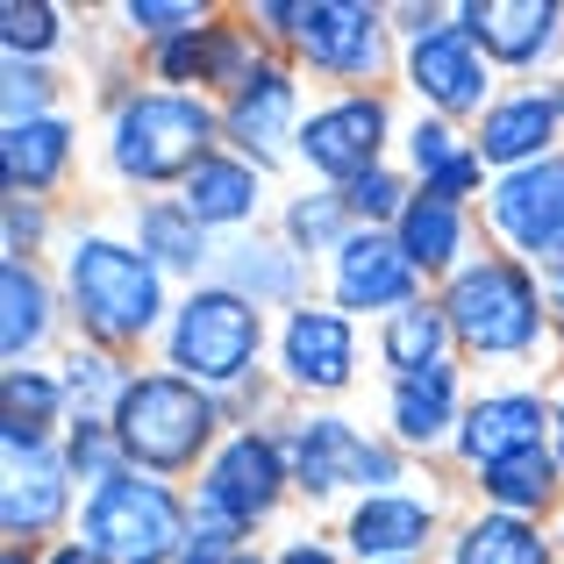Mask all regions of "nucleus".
Listing matches in <instances>:
<instances>
[{"mask_svg":"<svg viewBox=\"0 0 564 564\" xmlns=\"http://www.w3.org/2000/svg\"><path fill=\"white\" fill-rule=\"evenodd\" d=\"M65 315L94 350H137L172 322L165 307V272L122 236H79L65 250Z\"/></svg>","mask_w":564,"mask_h":564,"instance_id":"obj_1","label":"nucleus"},{"mask_svg":"<svg viewBox=\"0 0 564 564\" xmlns=\"http://www.w3.org/2000/svg\"><path fill=\"white\" fill-rule=\"evenodd\" d=\"M443 315H451V336L465 358L486 365H514V358H536L543 336H551V301H543V279L536 264L508 258H471L465 272L443 279Z\"/></svg>","mask_w":564,"mask_h":564,"instance_id":"obj_2","label":"nucleus"},{"mask_svg":"<svg viewBox=\"0 0 564 564\" xmlns=\"http://www.w3.org/2000/svg\"><path fill=\"white\" fill-rule=\"evenodd\" d=\"M221 108H207L200 94H172V86H143V94L115 100L108 122V165L129 186H186V172L200 158H215Z\"/></svg>","mask_w":564,"mask_h":564,"instance_id":"obj_3","label":"nucleus"},{"mask_svg":"<svg viewBox=\"0 0 564 564\" xmlns=\"http://www.w3.org/2000/svg\"><path fill=\"white\" fill-rule=\"evenodd\" d=\"M258 36H279L307 72L344 79V94H372L393 51V14L365 0H258L250 8Z\"/></svg>","mask_w":564,"mask_h":564,"instance_id":"obj_4","label":"nucleus"},{"mask_svg":"<svg viewBox=\"0 0 564 564\" xmlns=\"http://www.w3.org/2000/svg\"><path fill=\"white\" fill-rule=\"evenodd\" d=\"M215 429H221V400L180 372H137V386L115 408V436H122L129 465L151 471V479H180V471L207 465L221 451Z\"/></svg>","mask_w":564,"mask_h":564,"instance_id":"obj_5","label":"nucleus"},{"mask_svg":"<svg viewBox=\"0 0 564 564\" xmlns=\"http://www.w3.org/2000/svg\"><path fill=\"white\" fill-rule=\"evenodd\" d=\"M264 358V315L229 286H193L165 322V365L207 393H236V386L258 379Z\"/></svg>","mask_w":564,"mask_h":564,"instance_id":"obj_6","label":"nucleus"},{"mask_svg":"<svg viewBox=\"0 0 564 564\" xmlns=\"http://www.w3.org/2000/svg\"><path fill=\"white\" fill-rule=\"evenodd\" d=\"M186 500L151 471H129L115 486H94L79 500V543H94L108 564H180L186 551Z\"/></svg>","mask_w":564,"mask_h":564,"instance_id":"obj_7","label":"nucleus"},{"mask_svg":"<svg viewBox=\"0 0 564 564\" xmlns=\"http://www.w3.org/2000/svg\"><path fill=\"white\" fill-rule=\"evenodd\" d=\"M286 471L301 494L329 500V494H393L400 486V451L393 443H372L358 422L344 414H293L286 422Z\"/></svg>","mask_w":564,"mask_h":564,"instance_id":"obj_8","label":"nucleus"},{"mask_svg":"<svg viewBox=\"0 0 564 564\" xmlns=\"http://www.w3.org/2000/svg\"><path fill=\"white\" fill-rule=\"evenodd\" d=\"M386 137H393V108H386L379 94H336V100H322V108H307L293 151L329 186H350V180H365V172L386 165Z\"/></svg>","mask_w":564,"mask_h":564,"instance_id":"obj_9","label":"nucleus"},{"mask_svg":"<svg viewBox=\"0 0 564 564\" xmlns=\"http://www.w3.org/2000/svg\"><path fill=\"white\" fill-rule=\"evenodd\" d=\"M293 471H286V443L264 436V429H236V436H221V451L200 465V494L215 514H229L236 529H258L264 514L286 500Z\"/></svg>","mask_w":564,"mask_h":564,"instance_id":"obj_10","label":"nucleus"},{"mask_svg":"<svg viewBox=\"0 0 564 564\" xmlns=\"http://www.w3.org/2000/svg\"><path fill=\"white\" fill-rule=\"evenodd\" d=\"M400 72H408V94L422 100L436 122H465V115L494 108V57L457 22H443V29H429L422 43H408Z\"/></svg>","mask_w":564,"mask_h":564,"instance_id":"obj_11","label":"nucleus"},{"mask_svg":"<svg viewBox=\"0 0 564 564\" xmlns=\"http://www.w3.org/2000/svg\"><path fill=\"white\" fill-rule=\"evenodd\" d=\"M486 229L508 243V258L543 264L564 250V151L543 158V165L500 172L486 186Z\"/></svg>","mask_w":564,"mask_h":564,"instance_id":"obj_12","label":"nucleus"},{"mask_svg":"<svg viewBox=\"0 0 564 564\" xmlns=\"http://www.w3.org/2000/svg\"><path fill=\"white\" fill-rule=\"evenodd\" d=\"M301 72L286 65V57H264L258 72H250V86H236L229 100H221V137H229L236 158H250V165H272V158H286V143H301Z\"/></svg>","mask_w":564,"mask_h":564,"instance_id":"obj_13","label":"nucleus"},{"mask_svg":"<svg viewBox=\"0 0 564 564\" xmlns=\"http://www.w3.org/2000/svg\"><path fill=\"white\" fill-rule=\"evenodd\" d=\"M279 379L293 393H315V400L344 393L358 379V322L344 307H322V301L286 307V322H279Z\"/></svg>","mask_w":564,"mask_h":564,"instance_id":"obj_14","label":"nucleus"},{"mask_svg":"<svg viewBox=\"0 0 564 564\" xmlns=\"http://www.w3.org/2000/svg\"><path fill=\"white\" fill-rule=\"evenodd\" d=\"M329 293L336 307H344L350 322L358 315H400V307L422 301V272L408 264V250H400L393 229H358L344 250L329 258Z\"/></svg>","mask_w":564,"mask_h":564,"instance_id":"obj_15","label":"nucleus"},{"mask_svg":"<svg viewBox=\"0 0 564 564\" xmlns=\"http://www.w3.org/2000/svg\"><path fill=\"white\" fill-rule=\"evenodd\" d=\"M557 137H564V94L557 86H508V94H494V108L479 115V129H471V143H479L486 172H522V165H543V158H557Z\"/></svg>","mask_w":564,"mask_h":564,"instance_id":"obj_16","label":"nucleus"},{"mask_svg":"<svg viewBox=\"0 0 564 564\" xmlns=\"http://www.w3.org/2000/svg\"><path fill=\"white\" fill-rule=\"evenodd\" d=\"M451 22L508 72H536L564 51V0H465Z\"/></svg>","mask_w":564,"mask_h":564,"instance_id":"obj_17","label":"nucleus"},{"mask_svg":"<svg viewBox=\"0 0 564 564\" xmlns=\"http://www.w3.org/2000/svg\"><path fill=\"white\" fill-rule=\"evenodd\" d=\"M551 429H557V400L522 393V386H494V393H479L465 408V422H457V457H465L471 471H494L522 451H543Z\"/></svg>","mask_w":564,"mask_h":564,"instance_id":"obj_18","label":"nucleus"},{"mask_svg":"<svg viewBox=\"0 0 564 564\" xmlns=\"http://www.w3.org/2000/svg\"><path fill=\"white\" fill-rule=\"evenodd\" d=\"M344 543H350V557H365V564H414L436 543V494H408V486L365 494L358 508L344 514Z\"/></svg>","mask_w":564,"mask_h":564,"instance_id":"obj_19","label":"nucleus"},{"mask_svg":"<svg viewBox=\"0 0 564 564\" xmlns=\"http://www.w3.org/2000/svg\"><path fill=\"white\" fill-rule=\"evenodd\" d=\"M72 508V465H65V443L36 457H8V479H0V529L8 543H43Z\"/></svg>","mask_w":564,"mask_h":564,"instance_id":"obj_20","label":"nucleus"},{"mask_svg":"<svg viewBox=\"0 0 564 564\" xmlns=\"http://www.w3.org/2000/svg\"><path fill=\"white\" fill-rule=\"evenodd\" d=\"M172 200H180L200 229H243L264 207V165H250V158H236V151H215L186 172V186L172 193Z\"/></svg>","mask_w":564,"mask_h":564,"instance_id":"obj_21","label":"nucleus"},{"mask_svg":"<svg viewBox=\"0 0 564 564\" xmlns=\"http://www.w3.org/2000/svg\"><path fill=\"white\" fill-rule=\"evenodd\" d=\"M408 165H414V180H422V193L457 200V207H471V193L494 186V180H486L479 143H471L457 122H436V115H422V122L408 129Z\"/></svg>","mask_w":564,"mask_h":564,"instance_id":"obj_22","label":"nucleus"},{"mask_svg":"<svg viewBox=\"0 0 564 564\" xmlns=\"http://www.w3.org/2000/svg\"><path fill=\"white\" fill-rule=\"evenodd\" d=\"M386 422H393V443H408V451L457 443V422H465V408H457V365L393 379V393H386Z\"/></svg>","mask_w":564,"mask_h":564,"instance_id":"obj_23","label":"nucleus"},{"mask_svg":"<svg viewBox=\"0 0 564 564\" xmlns=\"http://www.w3.org/2000/svg\"><path fill=\"white\" fill-rule=\"evenodd\" d=\"M51 322H57L51 279L29 258H0V358H8V372H22L51 344Z\"/></svg>","mask_w":564,"mask_h":564,"instance_id":"obj_24","label":"nucleus"},{"mask_svg":"<svg viewBox=\"0 0 564 564\" xmlns=\"http://www.w3.org/2000/svg\"><path fill=\"white\" fill-rule=\"evenodd\" d=\"M393 236H400V250H408V264L422 279H451V272H465V250H471V215L457 200H436V193H414L408 200V215L393 221Z\"/></svg>","mask_w":564,"mask_h":564,"instance_id":"obj_25","label":"nucleus"},{"mask_svg":"<svg viewBox=\"0 0 564 564\" xmlns=\"http://www.w3.org/2000/svg\"><path fill=\"white\" fill-rule=\"evenodd\" d=\"M0 165H8L14 200H43V193L72 172V122L65 115H43V122L0 129Z\"/></svg>","mask_w":564,"mask_h":564,"instance_id":"obj_26","label":"nucleus"},{"mask_svg":"<svg viewBox=\"0 0 564 564\" xmlns=\"http://www.w3.org/2000/svg\"><path fill=\"white\" fill-rule=\"evenodd\" d=\"M451 350H457V336H451L443 301H414V307H400V315L379 322V358L393 365V379L436 372V365H451Z\"/></svg>","mask_w":564,"mask_h":564,"instance_id":"obj_27","label":"nucleus"},{"mask_svg":"<svg viewBox=\"0 0 564 564\" xmlns=\"http://www.w3.org/2000/svg\"><path fill=\"white\" fill-rule=\"evenodd\" d=\"M479 494H486V508H494V514H522V522H543V514L557 508V494H564L557 451L543 443V451H522V457H508V465L479 471Z\"/></svg>","mask_w":564,"mask_h":564,"instance_id":"obj_28","label":"nucleus"},{"mask_svg":"<svg viewBox=\"0 0 564 564\" xmlns=\"http://www.w3.org/2000/svg\"><path fill=\"white\" fill-rule=\"evenodd\" d=\"M551 529L522 522V514H471L451 536V564H551Z\"/></svg>","mask_w":564,"mask_h":564,"instance_id":"obj_29","label":"nucleus"},{"mask_svg":"<svg viewBox=\"0 0 564 564\" xmlns=\"http://www.w3.org/2000/svg\"><path fill=\"white\" fill-rule=\"evenodd\" d=\"M301 264H307V258H301L293 243H236L215 286L243 293L250 307H264V301H286V307H301V279H307Z\"/></svg>","mask_w":564,"mask_h":564,"instance_id":"obj_30","label":"nucleus"},{"mask_svg":"<svg viewBox=\"0 0 564 564\" xmlns=\"http://www.w3.org/2000/svg\"><path fill=\"white\" fill-rule=\"evenodd\" d=\"M57 386H65V422H115V408H122V393L137 386V372H129L115 350H72L65 372H57Z\"/></svg>","mask_w":564,"mask_h":564,"instance_id":"obj_31","label":"nucleus"},{"mask_svg":"<svg viewBox=\"0 0 564 564\" xmlns=\"http://www.w3.org/2000/svg\"><path fill=\"white\" fill-rule=\"evenodd\" d=\"M137 250L158 264V272H186L193 279L207 264V229L180 200H143L137 207Z\"/></svg>","mask_w":564,"mask_h":564,"instance_id":"obj_32","label":"nucleus"},{"mask_svg":"<svg viewBox=\"0 0 564 564\" xmlns=\"http://www.w3.org/2000/svg\"><path fill=\"white\" fill-rule=\"evenodd\" d=\"M358 236V215H350L344 186L329 193H301V200H286V243L301 250V258H336V250Z\"/></svg>","mask_w":564,"mask_h":564,"instance_id":"obj_33","label":"nucleus"},{"mask_svg":"<svg viewBox=\"0 0 564 564\" xmlns=\"http://www.w3.org/2000/svg\"><path fill=\"white\" fill-rule=\"evenodd\" d=\"M65 465H72V479H86V494L137 471L129 451H122V436H115V422H72L65 429Z\"/></svg>","mask_w":564,"mask_h":564,"instance_id":"obj_34","label":"nucleus"},{"mask_svg":"<svg viewBox=\"0 0 564 564\" xmlns=\"http://www.w3.org/2000/svg\"><path fill=\"white\" fill-rule=\"evenodd\" d=\"M0 43H8V57H22V65H43V57L65 43V14H57L51 0H8V8H0Z\"/></svg>","mask_w":564,"mask_h":564,"instance_id":"obj_35","label":"nucleus"},{"mask_svg":"<svg viewBox=\"0 0 564 564\" xmlns=\"http://www.w3.org/2000/svg\"><path fill=\"white\" fill-rule=\"evenodd\" d=\"M0 108H8V129H14V122H43V115H57V72H51V65H22V57H8V72H0Z\"/></svg>","mask_w":564,"mask_h":564,"instance_id":"obj_36","label":"nucleus"},{"mask_svg":"<svg viewBox=\"0 0 564 564\" xmlns=\"http://www.w3.org/2000/svg\"><path fill=\"white\" fill-rule=\"evenodd\" d=\"M344 200H350V215H358V229H393L400 215H408V180H400L393 165H379V172H365V180H350L344 186Z\"/></svg>","mask_w":564,"mask_h":564,"instance_id":"obj_37","label":"nucleus"},{"mask_svg":"<svg viewBox=\"0 0 564 564\" xmlns=\"http://www.w3.org/2000/svg\"><path fill=\"white\" fill-rule=\"evenodd\" d=\"M207 22H215V8H193V0H129L122 8V29L129 36H151V51L172 36H193Z\"/></svg>","mask_w":564,"mask_h":564,"instance_id":"obj_38","label":"nucleus"},{"mask_svg":"<svg viewBox=\"0 0 564 564\" xmlns=\"http://www.w3.org/2000/svg\"><path fill=\"white\" fill-rule=\"evenodd\" d=\"M243 536H250V529H236L229 514H215L207 500H193V514H186V551H180V564H236V557H243Z\"/></svg>","mask_w":564,"mask_h":564,"instance_id":"obj_39","label":"nucleus"},{"mask_svg":"<svg viewBox=\"0 0 564 564\" xmlns=\"http://www.w3.org/2000/svg\"><path fill=\"white\" fill-rule=\"evenodd\" d=\"M8 414H22V422H57V414H65V386H57V372H36V365L8 372Z\"/></svg>","mask_w":564,"mask_h":564,"instance_id":"obj_40","label":"nucleus"},{"mask_svg":"<svg viewBox=\"0 0 564 564\" xmlns=\"http://www.w3.org/2000/svg\"><path fill=\"white\" fill-rule=\"evenodd\" d=\"M43 229H51L43 200H14V193H8V258H29V250L43 243Z\"/></svg>","mask_w":564,"mask_h":564,"instance_id":"obj_41","label":"nucleus"},{"mask_svg":"<svg viewBox=\"0 0 564 564\" xmlns=\"http://www.w3.org/2000/svg\"><path fill=\"white\" fill-rule=\"evenodd\" d=\"M0 443H8V457H36V451H57L51 422H22V414H8V422H0Z\"/></svg>","mask_w":564,"mask_h":564,"instance_id":"obj_42","label":"nucleus"},{"mask_svg":"<svg viewBox=\"0 0 564 564\" xmlns=\"http://www.w3.org/2000/svg\"><path fill=\"white\" fill-rule=\"evenodd\" d=\"M536 279H543V301H551V329L564 336V250L536 264Z\"/></svg>","mask_w":564,"mask_h":564,"instance_id":"obj_43","label":"nucleus"},{"mask_svg":"<svg viewBox=\"0 0 564 564\" xmlns=\"http://www.w3.org/2000/svg\"><path fill=\"white\" fill-rule=\"evenodd\" d=\"M272 564H336V551H329L322 536H293V543H286V551H279Z\"/></svg>","mask_w":564,"mask_h":564,"instance_id":"obj_44","label":"nucleus"},{"mask_svg":"<svg viewBox=\"0 0 564 564\" xmlns=\"http://www.w3.org/2000/svg\"><path fill=\"white\" fill-rule=\"evenodd\" d=\"M43 564H108V557H100L94 543H57V551L43 557Z\"/></svg>","mask_w":564,"mask_h":564,"instance_id":"obj_45","label":"nucleus"},{"mask_svg":"<svg viewBox=\"0 0 564 564\" xmlns=\"http://www.w3.org/2000/svg\"><path fill=\"white\" fill-rule=\"evenodd\" d=\"M0 564H36V557H29V551H22V543H8V557H0Z\"/></svg>","mask_w":564,"mask_h":564,"instance_id":"obj_46","label":"nucleus"},{"mask_svg":"<svg viewBox=\"0 0 564 564\" xmlns=\"http://www.w3.org/2000/svg\"><path fill=\"white\" fill-rule=\"evenodd\" d=\"M236 564H264V557H258V551H243V557H236Z\"/></svg>","mask_w":564,"mask_h":564,"instance_id":"obj_47","label":"nucleus"},{"mask_svg":"<svg viewBox=\"0 0 564 564\" xmlns=\"http://www.w3.org/2000/svg\"><path fill=\"white\" fill-rule=\"evenodd\" d=\"M557 422H564V393H557Z\"/></svg>","mask_w":564,"mask_h":564,"instance_id":"obj_48","label":"nucleus"},{"mask_svg":"<svg viewBox=\"0 0 564 564\" xmlns=\"http://www.w3.org/2000/svg\"><path fill=\"white\" fill-rule=\"evenodd\" d=\"M557 94H564V86H557Z\"/></svg>","mask_w":564,"mask_h":564,"instance_id":"obj_49","label":"nucleus"}]
</instances>
